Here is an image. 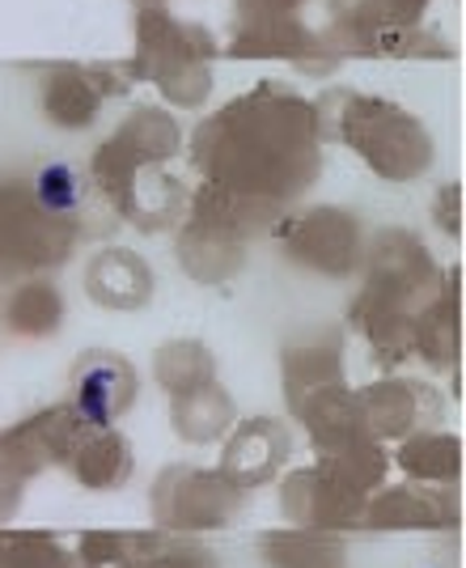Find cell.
<instances>
[{
  "label": "cell",
  "instance_id": "obj_1",
  "mask_svg": "<svg viewBox=\"0 0 466 568\" xmlns=\"http://www.w3.org/2000/svg\"><path fill=\"white\" fill-rule=\"evenodd\" d=\"M115 378L119 369L111 361H90L81 374H77V403H81V412L90 416L93 425H107L111 420V407H115Z\"/></svg>",
  "mask_w": 466,
  "mask_h": 568
},
{
  "label": "cell",
  "instance_id": "obj_2",
  "mask_svg": "<svg viewBox=\"0 0 466 568\" xmlns=\"http://www.w3.org/2000/svg\"><path fill=\"white\" fill-rule=\"evenodd\" d=\"M34 195L47 213H72L81 204V183H77L69 162H51L34 174Z\"/></svg>",
  "mask_w": 466,
  "mask_h": 568
}]
</instances>
